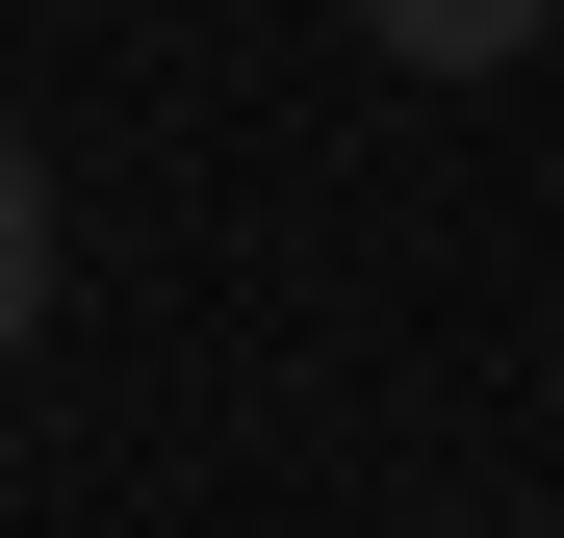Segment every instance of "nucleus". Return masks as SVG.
Wrapping results in <instances>:
<instances>
[{"label":"nucleus","mask_w":564,"mask_h":538,"mask_svg":"<svg viewBox=\"0 0 564 538\" xmlns=\"http://www.w3.org/2000/svg\"><path fill=\"white\" fill-rule=\"evenodd\" d=\"M564 26V0H359V52H411V77H513Z\"/></svg>","instance_id":"obj_1"},{"label":"nucleus","mask_w":564,"mask_h":538,"mask_svg":"<svg viewBox=\"0 0 564 538\" xmlns=\"http://www.w3.org/2000/svg\"><path fill=\"white\" fill-rule=\"evenodd\" d=\"M26 333H52V154L0 129V359H26Z\"/></svg>","instance_id":"obj_2"}]
</instances>
